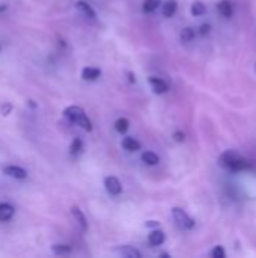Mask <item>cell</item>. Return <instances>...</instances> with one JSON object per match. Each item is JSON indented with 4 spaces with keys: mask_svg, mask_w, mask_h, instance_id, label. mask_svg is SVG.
<instances>
[{
    "mask_svg": "<svg viewBox=\"0 0 256 258\" xmlns=\"http://www.w3.org/2000/svg\"><path fill=\"white\" fill-rule=\"evenodd\" d=\"M104 186H106V190L110 194V195H119L122 192V184L121 181L116 178V177H107L104 180Z\"/></svg>",
    "mask_w": 256,
    "mask_h": 258,
    "instance_id": "277c9868",
    "label": "cell"
},
{
    "mask_svg": "<svg viewBox=\"0 0 256 258\" xmlns=\"http://www.w3.org/2000/svg\"><path fill=\"white\" fill-rule=\"evenodd\" d=\"M184 139H186V135L183 132H175L174 133V141L175 142H184Z\"/></svg>",
    "mask_w": 256,
    "mask_h": 258,
    "instance_id": "d4e9b609",
    "label": "cell"
},
{
    "mask_svg": "<svg viewBox=\"0 0 256 258\" xmlns=\"http://www.w3.org/2000/svg\"><path fill=\"white\" fill-rule=\"evenodd\" d=\"M180 36H181V41H184V42H192V41L195 39V30H193L192 27H184V29L181 30Z\"/></svg>",
    "mask_w": 256,
    "mask_h": 258,
    "instance_id": "d6986e66",
    "label": "cell"
},
{
    "mask_svg": "<svg viewBox=\"0 0 256 258\" xmlns=\"http://www.w3.org/2000/svg\"><path fill=\"white\" fill-rule=\"evenodd\" d=\"M71 215L74 216V219L78 222V225H80L83 230H88V221H86L83 212H81L78 207H72V209H71Z\"/></svg>",
    "mask_w": 256,
    "mask_h": 258,
    "instance_id": "4fadbf2b",
    "label": "cell"
},
{
    "mask_svg": "<svg viewBox=\"0 0 256 258\" xmlns=\"http://www.w3.org/2000/svg\"><path fill=\"white\" fill-rule=\"evenodd\" d=\"M164 231H161V230H154V231H151V234L148 236V242H149V245H152V246H160L163 242H164Z\"/></svg>",
    "mask_w": 256,
    "mask_h": 258,
    "instance_id": "8fae6325",
    "label": "cell"
},
{
    "mask_svg": "<svg viewBox=\"0 0 256 258\" xmlns=\"http://www.w3.org/2000/svg\"><path fill=\"white\" fill-rule=\"evenodd\" d=\"M122 148L127 150V151H130V153H136V151L140 150V142L137 139L128 136V138H124L122 139Z\"/></svg>",
    "mask_w": 256,
    "mask_h": 258,
    "instance_id": "30bf717a",
    "label": "cell"
},
{
    "mask_svg": "<svg viewBox=\"0 0 256 258\" xmlns=\"http://www.w3.org/2000/svg\"><path fill=\"white\" fill-rule=\"evenodd\" d=\"M118 252H119L122 257H128V258H140L142 257V254H140L137 249L131 248V246H122V248H119V249H118Z\"/></svg>",
    "mask_w": 256,
    "mask_h": 258,
    "instance_id": "5bb4252c",
    "label": "cell"
},
{
    "mask_svg": "<svg viewBox=\"0 0 256 258\" xmlns=\"http://www.w3.org/2000/svg\"><path fill=\"white\" fill-rule=\"evenodd\" d=\"M172 215H174V218H175V221L178 222L180 227H183V228H186V230H193V228H195V221H193L183 209L175 207V209L172 210Z\"/></svg>",
    "mask_w": 256,
    "mask_h": 258,
    "instance_id": "3957f363",
    "label": "cell"
},
{
    "mask_svg": "<svg viewBox=\"0 0 256 258\" xmlns=\"http://www.w3.org/2000/svg\"><path fill=\"white\" fill-rule=\"evenodd\" d=\"M11 110H12V106H11V104H3V106H2V113H3L5 116L9 115Z\"/></svg>",
    "mask_w": 256,
    "mask_h": 258,
    "instance_id": "484cf974",
    "label": "cell"
},
{
    "mask_svg": "<svg viewBox=\"0 0 256 258\" xmlns=\"http://www.w3.org/2000/svg\"><path fill=\"white\" fill-rule=\"evenodd\" d=\"M210 32H211V24H202V26H201V29H199V33H201V35H204V36H205V35H208Z\"/></svg>",
    "mask_w": 256,
    "mask_h": 258,
    "instance_id": "cb8c5ba5",
    "label": "cell"
},
{
    "mask_svg": "<svg viewBox=\"0 0 256 258\" xmlns=\"http://www.w3.org/2000/svg\"><path fill=\"white\" fill-rule=\"evenodd\" d=\"M160 3H161V0H145V3H143V11H145V12H154V11L158 8Z\"/></svg>",
    "mask_w": 256,
    "mask_h": 258,
    "instance_id": "44dd1931",
    "label": "cell"
},
{
    "mask_svg": "<svg viewBox=\"0 0 256 258\" xmlns=\"http://www.w3.org/2000/svg\"><path fill=\"white\" fill-rule=\"evenodd\" d=\"M205 12H207V8H205V5H204L201 0L193 2V5H192V14H193L195 17H201V15H204Z\"/></svg>",
    "mask_w": 256,
    "mask_h": 258,
    "instance_id": "ac0fdd59",
    "label": "cell"
},
{
    "mask_svg": "<svg viewBox=\"0 0 256 258\" xmlns=\"http://www.w3.org/2000/svg\"><path fill=\"white\" fill-rule=\"evenodd\" d=\"M142 160H143L146 165L154 166V165H157V163L160 162V157H158L155 153H152V151H145V153L142 154Z\"/></svg>",
    "mask_w": 256,
    "mask_h": 258,
    "instance_id": "2e32d148",
    "label": "cell"
},
{
    "mask_svg": "<svg viewBox=\"0 0 256 258\" xmlns=\"http://www.w3.org/2000/svg\"><path fill=\"white\" fill-rule=\"evenodd\" d=\"M128 127H130V122H128V119H125V118H119L116 122H115V130L118 132V133H125L127 130H128Z\"/></svg>",
    "mask_w": 256,
    "mask_h": 258,
    "instance_id": "ffe728a7",
    "label": "cell"
},
{
    "mask_svg": "<svg viewBox=\"0 0 256 258\" xmlns=\"http://www.w3.org/2000/svg\"><path fill=\"white\" fill-rule=\"evenodd\" d=\"M149 85H151V88H152V91H154L155 94H164V92H167V89H169V85H167L163 79L154 77V76L149 77Z\"/></svg>",
    "mask_w": 256,
    "mask_h": 258,
    "instance_id": "5b68a950",
    "label": "cell"
},
{
    "mask_svg": "<svg viewBox=\"0 0 256 258\" xmlns=\"http://www.w3.org/2000/svg\"><path fill=\"white\" fill-rule=\"evenodd\" d=\"M217 11L225 18H231L234 15V6L229 0H220L217 3Z\"/></svg>",
    "mask_w": 256,
    "mask_h": 258,
    "instance_id": "8992f818",
    "label": "cell"
},
{
    "mask_svg": "<svg viewBox=\"0 0 256 258\" xmlns=\"http://www.w3.org/2000/svg\"><path fill=\"white\" fill-rule=\"evenodd\" d=\"M101 76V70L97 67H86L81 71V79L86 82H95Z\"/></svg>",
    "mask_w": 256,
    "mask_h": 258,
    "instance_id": "52a82bcc",
    "label": "cell"
},
{
    "mask_svg": "<svg viewBox=\"0 0 256 258\" xmlns=\"http://www.w3.org/2000/svg\"><path fill=\"white\" fill-rule=\"evenodd\" d=\"M219 165L229 169V171H243V169H249V162L246 159H241L237 153L234 151H226L225 154H222V157L219 159Z\"/></svg>",
    "mask_w": 256,
    "mask_h": 258,
    "instance_id": "6da1fadb",
    "label": "cell"
},
{
    "mask_svg": "<svg viewBox=\"0 0 256 258\" xmlns=\"http://www.w3.org/2000/svg\"><path fill=\"white\" fill-rule=\"evenodd\" d=\"M15 209L8 203H0V222H8L14 218Z\"/></svg>",
    "mask_w": 256,
    "mask_h": 258,
    "instance_id": "9c48e42d",
    "label": "cell"
},
{
    "mask_svg": "<svg viewBox=\"0 0 256 258\" xmlns=\"http://www.w3.org/2000/svg\"><path fill=\"white\" fill-rule=\"evenodd\" d=\"M83 148H84L83 141H81L80 138H75V139L72 141V144H71L69 153H71L72 156H78V154H81V153H83Z\"/></svg>",
    "mask_w": 256,
    "mask_h": 258,
    "instance_id": "e0dca14e",
    "label": "cell"
},
{
    "mask_svg": "<svg viewBox=\"0 0 256 258\" xmlns=\"http://www.w3.org/2000/svg\"><path fill=\"white\" fill-rule=\"evenodd\" d=\"M3 172L8 175V177H12V178H17V180H24L27 177V171L23 169V168H18V166H6L3 169Z\"/></svg>",
    "mask_w": 256,
    "mask_h": 258,
    "instance_id": "ba28073f",
    "label": "cell"
},
{
    "mask_svg": "<svg viewBox=\"0 0 256 258\" xmlns=\"http://www.w3.org/2000/svg\"><path fill=\"white\" fill-rule=\"evenodd\" d=\"M77 9L80 11V12H83L86 17H89V18H95V11L91 8V5H88L86 2H77Z\"/></svg>",
    "mask_w": 256,
    "mask_h": 258,
    "instance_id": "9a60e30c",
    "label": "cell"
},
{
    "mask_svg": "<svg viewBox=\"0 0 256 258\" xmlns=\"http://www.w3.org/2000/svg\"><path fill=\"white\" fill-rule=\"evenodd\" d=\"M255 68H256V65H255Z\"/></svg>",
    "mask_w": 256,
    "mask_h": 258,
    "instance_id": "f1b7e54d",
    "label": "cell"
},
{
    "mask_svg": "<svg viewBox=\"0 0 256 258\" xmlns=\"http://www.w3.org/2000/svg\"><path fill=\"white\" fill-rule=\"evenodd\" d=\"M0 50H2V45H0Z\"/></svg>",
    "mask_w": 256,
    "mask_h": 258,
    "instance_id": "83f0119b",
    "label": "cell"
},
{
    "mask_svg": "<svg viewBox=\"0 0 256 258\" xmlns=\"http://www.w3.org/2000/svg\"><path fill=\"white\" fill-rule=\"evenodd\" d=\"M158 225H160V224H158L157 221H148V222H146V227H148V228H151V227H158Z\"/></svg>",
    "mask_w": 256,
    "mask_h": 258,
    "instance_id": "4316f807",
    "label": "cell"
},
{
    "mask_svg": "<svg viewBox=\"0 0 256 258\" xmlns=\"http://www.w3.org/2000/svg\"><path fill=\"white\" fill-rule=\"evenodd\" d=\"M211 257L213 258H225L226 257V252H225L223 246H216V248L211 251Z\"/></svg>",
    "mask_w": 256,
    "mask_h": 258,
    "instance_id": "603a6c76",
    "label": "cell"
},
{
    "mask_svg": "<svg viewBox=\"0 0 256 258\" xmlns=\"http://www.w3.org/2000/svg\"><path fill=\"white\" fill-rule=\"evenodd\" d=\"M53 252H56V254H69L71 248L68 245H54L53 246Z\"/></svg>",
    "mask_w": 256,
    "mask_h": 258,
    "instance_id": "7402d4cb",
    "label": "cell"
},
{
    "mask_svg": "<svg viewBox=\"0 0 256 258\" xmlns=\"http://www.w3.org/2000/svg\"><path fill=\"white\" fill-rule=\"evenodd\" d=\"M177 9H178V2L177 0H167L163 5V15L167 17V18H170V17L175 15Z\"/></svg>",
    "mask_w": 256,
    "mask_h": 258,
    "instance_id": "7c38bea8",
    "label": "cell"
},
{
    "mask_svg": "<svg viewBox=\"0 0 256 258\" xmlns=\"http://www.w3.org/2000/svg\"><path fill=\"white\" fill-rule=\"evenodd\" d=\"M63 115H65L71 122L80 125L83 130H86V132H91V130H92V122H91V119L86 116V113H84V110H83L81 107H78V106H69V107L65 109Z\"/></svg>",
    "mask_w": 256,
    "mask_h": 258,
    "instance_id": "7a4b0ae2",
    "label": "cell"
}]
</instances>
